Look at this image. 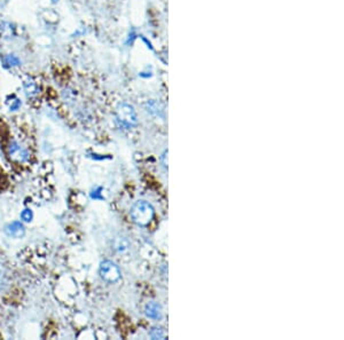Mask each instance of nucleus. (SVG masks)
Instances as JSON below:
<instances>
[{
    "label": "nucleus",
    "mask_w": 344,
    "mask_h": 340,
    "mask_svg": "<svg viewBox=\"0 0 344 340\" xmlns=\"http://www.w3.org/2000/svg\"><path fill=\"white\" fill-rule=\"evenodd\" d=\"M53 2H56V0H53Z\"/></svg>",
    "instance_id": "nucleus-15"
},
{
    "label": "nucleus",
    "mask_w": 344,
    "mask_h": 340,
    "mask_svg": "<svg viewBox=\"0 0 344 340\" xmlns=\"http://www.w3.org/2000/svg\"><path fill=\"white\" fill-rule=\"evenodd\" d=\"M25 91L28 97H35L37 91H38V87H37V84L32 79H28L25 81Z\"/></svg>",
    "instance_id": "nucleus-7"
},
{
    "label": "nucleus",
    "mask_w": 344,
    "mask_h": 340,
    "mask_svg": "<svg viewBox=\"0 0 344 340\" xmlns=\"http://www.w3.org/2000/svg\"><path fill=\"white\" fill-rule=\"evenodd\" d=\"M145 313L148 317L159 319L162 317V307L158 302H149V304L146 306Z\"/></svg>",
    "instance_id": "nucleus-6"
},
{
    "label": "nucleus",
    "mask_w": 344,
    "mask_h": 340,
    "mask_svg": "<svg viewBox=\"0 0 344 340\" xmlns=\"http://www.w3.org/2000/svg\"><path fill=\"white\" fill-rule=\"evenodd\" d=\"M20 104H21V102H20L18 98H16V100L13 102V104H11V110H16V109H19Z\"/></svg>",
    "instance_id": "nucleus-13"
},
{
    "label": "nucleus",
    "mask_w": 344,
    "mask_h": 340,
    "mask_svg": "<svg viewBox=\"0 0 344 340\" xmlns=\"http://www.w3.org/2000/svg\"><path fill=\"white\" fill-rule=\"evenodd\" d=\"M8 155L12 161L18 163H26L30 157L28 150L18 142H12L8 148Z\"/></svg>",
    "instance_id": "nucleus-4"
},
{
    "label": "nucleus",
    "mask_w": 344,
    "mask_h": 340,
    "mask_svg": "<svg viewBox=\"0 0 344 340\" xmlns=\"http://www.w3.org/2000/svg\"><path fill=\"white\" fill-rule=\"evenodd\" d=\"M155 216L154 207L146 200H138L131 209V218L138 226L145 227L152 222Z\"/></svg>",
    "instance_id": "nucleus-1"
},
{
    "label": "nucleus",
    "mask_w": 344,
    "mask_h": 340,
    "mask_svg": "<svg viewBox=\"0 0 344 340\" xmlns=\"http://www.w3.org/2000/svg\"><path fill=\"white\" fill-rule=\"evenodd\" d=\"M5 233L14 239H21L25 235V227L21 222H12L5 227Z\"/></svg>",
    "instance_id": "nucleus-5"
},
{
    "label": "nucleus",
    "mask_w": 344,
    "mask_h": 340,
    "mask_svg": "<svg viewBox=\"0 0 344 340\" xmlns=\"http://www.w3.org/2000/svg\"><path fill=\"white\" fill-rule=\"evenodd\" d=\"M116 115H117V120L127 127H133L138 123L137 114H135L134 109L129 104L123 103L118 105Z\"/></svg>",
    "instance_id": "nucleus-3"
},
{
    "label": "nucleus",
    "mask_w": 344,
    "mask_h": 340,
    "mask_svg": "<svg viewBox=\"0 0 344 340\" xmlns=\"http://www.w3.org/2000/svg\"><path fill=\"white\" fill-rule=\"evenodd\" d=\"M151 337L153 339H163L165 337L164 331L161 328H153L151 331Z\"/></svg>",
    "instance_id": "nucleus-10"
},
{
    "label": "nucleus",
    "mask_w": 344,
    "mask_h": 340,
    "mask_svg": "<svg viewBox=\"0 0 344 340\" xmlns=\"http://www.w3.org/2000/svg\"><path fill=\"white\" fill-rule=\"evenodd\" d=\"M6 63L9 64V66L14 67V66H20V60L15 55H8L6 56Z\"/></svg>",
    "instance_id": "nucleus-11"
},
{
    "label": "nucleus",
    "mask_w": 344,
    "mask_h": 340,
    "mask_svg": "<svg viewBox=\"0 0 344 340\" xmlns=\"http://www.w3.org/2000/svg\"><path fill=\"white\" fill-rule=\"evenodd\" d=\"M32 217H33V214H32V211H31V210H25V211H23V212L21 213L22 220H23V221H26V222H30V221L32 220Z\"/></svg>",
    "instance_id": "nucleus-12"
},
{
    "label": "nucleus",
    "mask_w": 344,
    "mask_h": 340,
    "mask_svg": "<svg viewBox=\"0 0 344 340\" xmlns=\"http://www.w3.org/2000/svg\"><path fill=\"white\" fill-rule=\"evenodd\" d=\"M0 30H1L2 36H5L6 38H12V36H14V26L11 23L4 22L0 25Z\"/></svg>",
    "instance_id": "nucleus-8"
},
{
    "label": "nucleus",
    "mask_w": 344,
    "mask_h": 340,
    "mask_svg": "<svg viewBox=\"0 0 344 340\" xmlns=\"http://www.w3.org/2000/svg\"><path fill=\"white\" fill-rule=\"evenodd\" d=\"M101 278L107 283H116L117 281L121 280V270L115 263L110 260H106L100 265V269H99Z\"/></svg>",
    "instance_id": "nucleus-2"
},
{
    "label": "nucleus",
    "mask_w": 344,
    "mask_h": 340,
    "mask_svg": "<svg viewBox=\"0 0 344 340\" xmlns=\"http://www.w3.org/2000/svg\"><path fill=\"white\" fill-rule=\"evenodd\" d=\"M128 246H129L128 241L123 239V237H122V239H118L116 244H115V249L120 251V252H124V251L128 249Z\"/></svg>",
    "instance_id": "nucleus-9"
},
{
    "label": "nucleus",
    "mask_w": 344,
    "mask_h": 340,
    "mask_svg": "<svg viewBox=\"0 0 344 340\" xmlns=\"http://www.w3.org/2000/svg\"><path fill=\"white\" fill-rule=\"evenodd\" d=\"M166 158H168V151H164V154H163V156H162V159H163V165H164V168H166V166H168V159H166Z\"/></svg>",
    "instance_id": "nucleus-14"
}]
</instances>
